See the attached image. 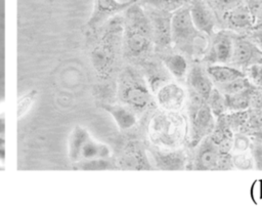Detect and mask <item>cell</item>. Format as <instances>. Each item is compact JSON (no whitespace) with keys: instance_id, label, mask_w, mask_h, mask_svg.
I'll use <instances>...</instances> for the list:
<instances>
[{"instance_id":"obj_1","label":"cell","mask_w":262,"mask_h":210,"mask_svg":"<svg viewBox=\"0 0 262 210\" xmlns=\"http://www.w3.org/2000/svg\"><path fill=\"white\" fill-rule=\"evenodd\" d=\"M89 33L95 41L90 51L92 66L100 80H107L114 71L117 54L123 43V17L115 15Z\"/></svg>"},{"instance_id":"obj_2","label":"cell","mask_w":262,"mask_h":210,"mask_svg":"<svg viewBox=\"0 0 262 210\" xmlns=\"http://www.w3.org/2000/svg\"><path fill=\"white\" fill-rule=\"evenodd\" d=\"M110 148L92 137L87 129L76 126L68 139V158L74 169L105 170L113 168Z\"/></svg>"},{"instance_id":"obj_3","label":"cell","mask_w":262,"mask_h":210,"mask_svg":"<svg viewBox=\"0 0 262 210\" xmlns=\"http://www.w3.org/2000/svg\"><path fill=\"white\" fill-rule=\"evenodd\" d=\"M152 43L149 18L140 5L134 3L123 17V46L127 55L140 57L147 53Z\"/></svg>"},{"instance_id":"obj_4","label":"cell","mask_w":262,"mask_h":210,"mask_svg":"<svg viewBox=\"0 0 262 210\" xmlns=\"http://www.w3.org/2000/svg\"><path fill=\"white\" fill-rule=\"evenodd\" d=\"M171 42L181 51L190 55L203 54L207 51V39L194 27L189 7L184 5L171 14Z\"/></svg>"},{"instance_id":"obj_5","label":"cell","mask_w":262,"mask_h":210,"mask_svg":"<svg viewBox=\"0 0 262 210\" xmlns=\"http://www.w3.org/2000/svg\"><path fill=\"white\" fill-rule=\"evenodd\" d=\"M118 98L133 111L144 110L150 101V93L144 79L131 68L124 69L118 78Z\"/></svg>"},{"instance_id":"obj_6","label":"cell","mask_w":262,"mask_h":210,"mask_svg":"<svg viewBox=\"0 0 262 210\" xmlns=\"http://www.w3.org/2000/svg\"><path fill=\"white\" fill-rule=\"evenodd\" d=\"M191 144H196L214 128V115L206 100L193 93L189 104Z\"/></svg>"},{"instance_id":"obj_7","label":"cell","mask_w":262,"mask_h":210,"mask_svg":"<svg viewBox=\"0 0 262 210\" xmlns=\"http://www.w3.org/2000/svg\"><path fill=\"white\" fill-rule=\"evenodd\" d=\"M182 119L175 114H159L150 122V132L158 142L173 145L178 142L181 134Z\"/></svg>"},{"instance_id":"obj_8","label":"cell","mask_w":262,"mask_h":210,"mask_svg":"<svg viewBox=\"0 0 262 210\" xmlns=\"http://www.w3.org/2000/svg\"><path fill=\"white\" fill-rule=\"evenodd\" d=\"M137 0H93V8L86 24L88 31H93L102 26L113 16L125 11L129 6L136 3Z\"/></svg>"},{"instance_id":"obj_9","label":"cell","mask_w":262,"mask_h":210,"mask_svg":"<svg viewBox=\"0 0 262 210\" xmlns=\"http://www.w3.org/2000/svg\"><path fill=\"white\" fill-rule=\"evenodd\" d=\"M233 37L226 32L215 33L209 46L207 60L213 64H227L231 60Z\"/></svg>"},{"instance_id":"obj_10","label":"cell","mask_w":262,"mask_h":210,"mask_svg":"<svg viewBox=\"0 0 262 210\" xmlns=\"http://www.w3.org/2000/svg\"><path fill=\"white\" fill-rule=\"evenodd\" d=\"M146 12L152 31V41L159 46H167L171 43V28H170V13L148 7ZM172 14V13H171Z\"/></svg>"},{"instance_id":"obj_11","label":"cell","mask_w":262,"mask_h":210,"mask_svg":"<svg viewBox=\"0 0 262 210\" xmlns=\"http://www.w3.org/2000/svg\"><path fill=\"white\" fill-rule=\"evenodd\" d=\"M236 66L251 67L262 62V51L252 42L237 38L233 40L231 60Z\"/></svg>"},{"instance_id":"obj_12","label":"cell","mask_w":262,"mask_h":210,"mask_svg":"<svg viewBox=\"0 0 262 210\" xmlns=\"http://www.w3.org/2000/svg\"><path fill=\"white\" fill-rule=\"evenodd\" d=\"M185 100L184 89L173 82L165 83L158 88L157 101L158 104L169 112H174L183 106Z\"/></svg>"},{"instance_id":"obj_13","label":"cell","mask_w":262,"mask_h":210,"mask_svg":"<svg viewBox=\"0 0 262 210\" xmlns=\"http://www.w3.org/2000/svg\"><path fill=\"white\" fill-rule=\"evenodd\" d=\"M189 12L198 31L212 36L215 34V20L210 7L205 0H190Z\"/></svg>"},{"instance_id":"obj_14","label":"cell","mask_w":262,"mask_h":210,"mask_svg":"<svg viewBox=\"0 0 262 210\" xmlns=\"http://www.w3.org/2000/svg\"><path fill=\"white\" fill-rule=\"evenodd\" d=\"M187 83L193 93L207 101L211 91L213 90V83L208 73L201 67L194 66L187 74Z\"/></svg>"},{"instance_id":"obj_15","label":"cell","mask_w":262,"mask_h":210,"mask_svg":"<svg viewBox=\"0 0 262 210\" xmlns=\"http://www.w3.org/2000/svg\"><path fill=\"white\" fill-rule=\"evenodd\" d=\"M99 106L114 118L121 130H127L135 125L136 116L131 108L123 103H110L105 101L100 102Z\"/></svg>"},{"instance_id":"obj_16","label":"cell","mask_w":262,"mask_h":210,"mask_svg":"<svg viewBox=\"0 0 262 210\" xmlns=\"http://www.w3.org/2000/svg\"><path fill=\"white\" fill-rule=\"evenodd\" d=\"M221 164V153L212 140L205 142L195 158L196 169L213 170Z\"/></svg>"},{"instance_id":"obj_17","label":"cell","mask_w":262,"mask_h":210,"mask_svg":"<svg viewBox=\"0 0 262 210\" xmlns=\"http://www.w3.org/2000/svg\"><path fill=\"white\" fill-rule=\"evenodd\" d=\"M224 23L232 29H246L254 24V15L251 9L241 4L222 14Z\"/></svg>"},{"instance_id":"obj_18","label":"cell","mask_w":262,"mask_h":210,"mask_svg":"<svg viewBox=\"0 0 262 210\" xmlns=\"http://www.w3.org/2000/svg\"><path fill=\"white\" fill-rule=\"evenodd\" d=\"M207 73L211 80L216 82L218 85L229 83L245 76L238 69L226 66L225 64H213L208 67Z\"/></svg>"},{"instance_id":"obj_19","label":"cell","mask_w":262,"mask_h":210,"mask_svg":"<svg viewBox=\"0 0 262 210\" xmlns=\"http://www.w3.org/2000/svg\"><path fill=\"white\" fill-rule=\"evenodd\" d=\"M154 158L160 168L163 169H180L184 163V157L179 152L163 153L154 152Z\"/></svg>"},{"instance_id":"obj_20","label":"cell","mask_w":262,"mask_h":210,"mask_svg":"<svg viewBox=\"0 0 262 210\" xmlns=\"http://www.w3.org/2000/svg\"><path fill=\"white\" fill-rule=\"evenodd\" d=\"M164 66L175 78L181 79L185 76L187 71V61L181 54L172 53L168 54L163 58Z\"/></svg>"},{"instance_id":"obj_21","label":"cell","mask_w":262,"mask_h":210,"mask_svg":"<svg viewBox=\"0 0 262 210\" xmlns=\"http://www.w3.org/2000/svg\"><path fill=\"white\" fill-rule=\"evenodd\" d=\"M225 97V104L226 108L232 111H242L248 108L250 102V95L249 89L244 90L242 92L231 94V95H224Z\"/></svg>"},{"instance_id":"obj_22","label":"cell","mask_w":262,"mask_h":210,"mask_svg":"<svg viewBox=\"0 0 262 210\" xmlns=\"http://www.w3.org/2000/svg\"><path fill=\"white\" fill-rule=\"evenodd\" d=\"M187 1L188 0H145L144 4L148 7L171 13L184 6Z\"/></svg>"},{"instance_id":"obj_23","label":"cell","mask_w":262,"mask_h":210,"mask_svg":"<svg viewBox=\"0 0 262 210\" xmlns=\"http://www.w3.org/2000/svg\"><path fill=\"white\" fill-rule=\"evenodd\" d=\"M206 102L209 106L213 115H215V116L222 115V113L226 109L225 97L219 89L213 88V90L211 91Z\"/></svg>"},{"instance_id":"obj_24","label":"cell","mask_w":262,"mask_h":210,"mask_svg":"<svg viewBox=\"0 0 262 210\" xmlns=\"http://www.w3.org/2000/svg\"><path fill=\"white\" fill-rule=\"evenodd\" d=\"M247 89H250V82L248 81V79L245 76L242 78H238L236 80H233L229 83L219 85V90L224 95L235 94V93L242 92Z\"/></svg>"},{"instance_id":"obj_25","label":"cell","mask_w":262,"mask_h":210,"mask_svg":"<svg viewBox=\"0 0 262 210\" xmlns=\"http://www.w3.org/2000/svg\"><path fill=\"white\" fill-rule=\"evenodd\" d=\"M207 5L216 13L221 15L230 9L243 4V0H205Z\"/></svg>"},{"instance_id":"obj_26","label":"cell","mask_w":262,"mask_h":210,"mask_svg":"<svg viewBox=\"0 0 262 210\" xmlns=\"http://www.w3.org/2000/svg\"><path fill=\"white\" fill-rule=\"evenodd\" d=\"M36 95H37V91L32 90L28 92L26 95L18 98V101H17L18 118H21V116H24L27 113V111L31 108L32 103L36 98Z\"/></svg>"},{"instance_id":"obj_27","label":"cell","mask_w":262,"mask_h":210,"mask_svg":"<svg viewBox=\"0 0 262 210\" xmlns=\"http://www.w3.org/2000/svg\"><path fill=\"white\" fill-rule=\"evenodd\" d=\"M143 156H142V153L139 151L138 146L133 145L132 149L127 151L126 154L124 155V163L128 165H134V168H138L137 165L142 163Z\"/></svg>"},{"instance_id":"obj_28","label":"cell","mask_w":262,"mask_h":210,"mask_svg":"<svg viewBox=\"0 0 262 210\" xmlns=\"http://www.w3.org/2000/svg\"><path fill=\"white\" fill-rule=\"evenodd\" d=\"M5 162V117L4 111L0 109V165Z\"/></svg>"},{"instance_id":"obj_29","label":"cell","mask_w":262,"mask_h":210,"mask_svg":"<svg viewBox=\"0 0 262 210\" xmlns=\"http://www.w3.org/2000/svg\"><path fill=\"white\" fill-rule=\"evenodd\" d=\"M250 75L252 80L262 86V64H257L250 67Z\"/></svg>"},{"instance_id":"obj_30","label":"cell","mask_w":262,"mask_h":210,"mask_svg":"<svg viewBox=\"0 0 262 210\" xmlns=\"http://www.w3.org/2000/svg\"><path fill=\"white\" fill-rule=\"evenodd\" d=\"M260 16H261V18H262V11H261V13H260Z\"/></svg>"},{"instance_id":"obj_31","label":"cell","mask_w":262,"mask_h":210,"mask_svg":"<svg viewBox=\"0 0 262 210\" xmlns=\"http://www.w3.org/2000/svg\"><path fill=\"white\" fill-rule=\"evenodd\" d=\"M261 64H262V62H261Z\"/></svg>"}]
</instances>
